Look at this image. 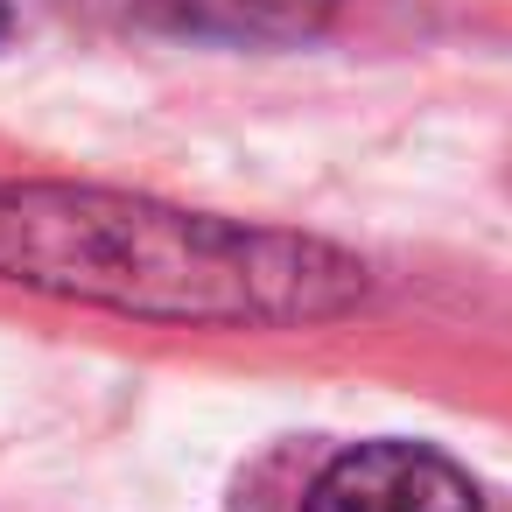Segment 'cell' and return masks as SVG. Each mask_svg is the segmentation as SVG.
Masks as SVG:
<instances>
[{"mask_svg": "<svg viewBox=\"0 0 512 512\" xmlns=\"http://www.w3.org/2000/svg\"><path fill=\"white\" fill-rule=\"evenodd\" d=\"M8 29H15V15H8V0H0V43H8Z\"/></svg>", "mask_w": 512, "mask_h": 512, "instance_id": "obj_4", "label": "cell"}, {"mask_svg": "<svg viewBox=\"0 0 512 512\" xmlns=\"http://www.w3.org/2000/svg\"><path fill=\"white\" fill-rule=\"evenodd\" d=\"M0 281L225 330H295L365 302V267L323 239L71 183H0Z\"/></svg>", "mask_w": 512, "mask_h": 512, "instance_id": "obj_1", "label": "cell"}, {"mask_svg": "<svg viewBox=\"0 0 512 512\" xmlns=\"http://www.w3.org/2000/svg\"><path fill=\"white\" fill-rule=\"evenodd\" d=\"M141 8L183 36L239 43V50H274V43H309L337 0H141Z\"/></svg>", "mask_w": 512, "mask_h": 512, "instance_id": "obj_3", "label": "cell"}, {"mask_svg": "<svg viewBox=\"0 0 512 512\" xmlns=\"http://www.w3.org/2000/svg\"><path fill=\"white\" fill-rule=\"evenodd\" d=\"M302 512H484L477 484L421 442H358L302 498Z\"/></svg>", "mask_w": 512, "mask_h": 512, "instance_id": "obj_2", "label": "cell"}]
</instances>
